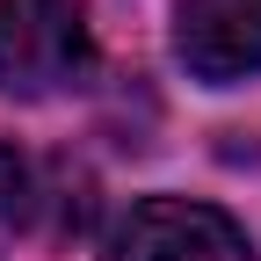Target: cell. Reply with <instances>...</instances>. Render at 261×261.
<instances>
[{"instance_id": "1", "label": "cell", "mask_w": 261, "mask_h": 261, "mask_svg": "<svg viewBox=\"0 0 261 261\" xmlns=\"http://www.w3.org/2000/svg\"><path fill=\"white\" fill-rule=\"evenodd\" d=\"M94 65L87 0H0V87L22 102L80 87Z\"/></svg>"}, {"instance_id": "2", "label": "cell", "mask_w": 261, "mask_h": 261, "mask_svg": "<svg viewBox=\"0 0 261 261\" xmlns=\"http://www.w3.org/2000/svg\"><path fill=\"white\" fill-rule=\"evenodd\" d=\"M109 261H254V240L240 218L189 196H145L109 232Z\"/></svg>"}, {"instance_id": "3", "label": "cell", "mask_w": 261, "mask_h": 261, "mask_svg": "<svg viewBox=\"0 0 261 261\" xmlns=\"http://www.w3.org/2000/svg\"><path fill=\"white\" fill-rule=\"evenodd\" d=\"M174 51L211 87L261 73V0H174Z\"/></svg>"}, {"instance_id": "4", "label": "cell", "mask_w": 261, "mask_h": 261, "mask_svg": "<svg viewBox=\"0 0 261 261\" xmlns=\"http://www.w3.org/2000/svg\"><path fill=\"white\" fill-rule=\"evenodd\" d=\"M65 225H80V196H65V181L44 167V160L0 145V240L65 232Z\"/></svg>"}]
</instances>
